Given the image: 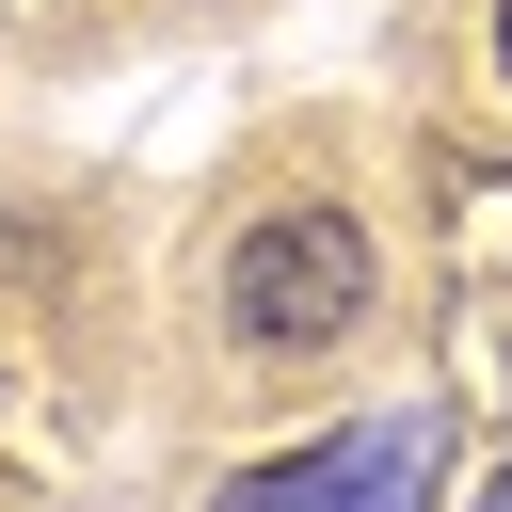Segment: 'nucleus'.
Masks as SVG:
<instances>
[{
    "label": "nucleus",
    "mask_w": 512,
    "mask_h": 512,
    "mask_svg": "<svg viewBox=\"0 0 512 512\" xmlns=\"http://www.w3.org/2000/svg\"><path fill=\"white\" fill-rule=\"evenodd\" d=\"M224 320H240V352H336V336L368 320V224H352V208H272V224H240Z\"/></svg>",
    "instance_id": "f257e3e1"
},
{
    "label": "nucleus",
    "mask_w": 512,
    "mask_h": 512,
    "mask_svg": "<svg viewBox=\"0 0 512 512\" xmlns=\"http://www.w3.org/2000/svg\"><path fill=\"white\" fill-rule=\"evenodd\" d=\"M432 480V416H368V432H320L288 464H240L224 512H400Z\"/></svg>",
    "instance_id": "f03ea898"
},
{
    "label": "nucleus",
    "mask_w": 512,
    "mask_h": 512,
    "mask_svg": "<svg viewBox=\"0 0 512 512\" xmlns=\"http://www.w3.org/2000/svg\"><path fill=\"white\" fill-rule=\"evenodd\" d=\"M480 512H512V464H496V480H480Z\"/></svg>",
    "instance_id": "7ed1b4c3"
},
{
    "label": "nucleus",
    "mask_w": 512,
    "mask_h": 512,
    "mask_svg": "<svg viewBox=\"0 0 512 512\" xmlns=\"http://www.w3.org/2000/svg\"><path fill=\"white\" fill-rule=\"evenodd\" d=\"M496 64H512V0H496Z\"/></svg>",
    "instance_id": "20e7f679"
}]
</instances>
